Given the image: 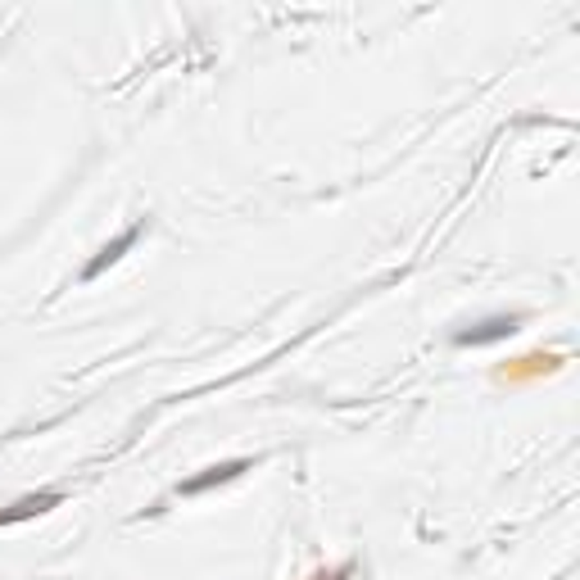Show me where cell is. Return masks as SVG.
Masks as SVG:
<instances>
[{
  "label": "cell",
  "mask_w": 580,
  "mask_h": 580,
  "mask_svg": "<svg viewBox=\"0 0 580 580\" xmlns=\"http://www.w3.org/2000/svg\"><path fill=\"white\" fill-rule=\"evenodd\" d=\"M562 368V354H526V359H513L504 368H495V381L499 386H526L535 377H549Z\"/></svg>",
  "instance_id": "6da1fadb"
},
{
  "label": "cell",
  "mask_w": 580,
  "mask_h": 580,
  "mask_svg": "<svg viewBox=\"0 0 580 580\" xmlns=\"http://www.w3.org/2000/svg\"><path fill=\"white\" fill-rule=\"evenodd\" d=\"M513 331H522V313L486 317V322L472 326V331H458V344H490V340H504V335H513Z\"/></svg>",
  "instance_id": "7a4b0ae2"
},
{
  "label": "cell",
  "mask_w": 580,
  "mask_h": 580,
  "mask_svg": "<svg viewBox=\"0 0 580 580\" xmlns=\"http://www.w3.org/2000/svg\"><path fill=\"white\" fill-rule=\"evenodd\" d=\"M59 504V495H41V499H23L14 513H0V526L5 522H19V517H32V513H46V508H55Z\"/></svg>",
  "instance_id": "3957f363"
},
{
  "label": "cell",
  "mask_w": 580,
  "mask_h": 580,
  "mask_svg": "<svg viewBox=\"0 0 580 580\" xmlns=\"http://www.w3.org/2000/svg\"><path fill=\"white\" fill-rule=\"evenodd\" d=\"M350 571H354V567H350V562H344V567H335V571H317L313 580H344V576H350Z\"/></svg>",
  "instance_id": "277c9868"
}]
</instances>
